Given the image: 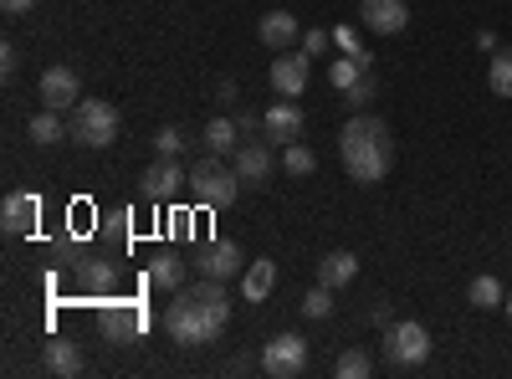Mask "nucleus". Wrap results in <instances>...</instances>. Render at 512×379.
Wrapping results in <instances>:
<instances>
[{
    "label": "nucleus",
    "instance_id": "nucleus-1",
    "mask_svg": "<svg viewBox=\"0 0 512 379\" xmlns=\"http://www.w3.org/2000/svg\"><path fill=\"white\" fill-rule=\"evenodd\" d=\"M231 323V292L216 277H200L195 287H180L175 303L164 308V333L169 344L180 349H200V344H216Z\"/></svg>",
    "mask_w": 512,
    "mask_h": 379
},
{
    "label": "nucleus",
    "instance_id": "nucleus-2",
    "mask_svg": "<svg viewBox=\"0 0 512 379\" xmlns=\"http://www.w3.org/2000/svg\"><path fill=\"white\" fill-rule=\"evenodd\" d=\"M338 159H344V175L354 185H379L390 180L395 170V134L390 123L374 118V113H354L338 134Z\"/></svg>",
    "mask_w": 512,
    "mask_h": 379
},
{
    "label": "nucleus",
    "instance_id": "nucleus-3",
    "mask_svg": "<svg viewBox=\"0 0 512 379\" xmlns=\"http://www.w3.org/2000/svg\"><path fill=\"white\" fill-rule=\"evenodd\" d=\"M67 139L82 144V149H108L118 139V108L103 103V98H82L67 118Z\"/></svg>",
    "mask_w": 512,
    "mask_h": 379
},
{
    "label": "nucleus",
    "instance_id": "nucleus-4",
    "mask_svg": "<svg viewBox=\"0 0 512 379\" xmlns=\"http://www.w3.org/2000/svg\"><path fill=\"white\" fill-rule=\"evenodd\" d=\"M236 190H241L236 164H221V154L195 159V170H190V195H195V205L221 210V205H231V200H236Z\"/></svg>",
    "mask_w": 512,
    "mask_h": 379
},
{
    "label": "nucleus",
    "instance_id": "nucleus-5",
    "mask_svg": "<svg viewBox=\"0 0 512 379\" xmlns=\"http://www.w3.org/2000/svg\"><path fill=\"white\" fill-rule=\"evenodd\" d=\"M425 359H431V328L415 323V318H400L384 328V364H390L395 374L400 369H420Z\"/></svg>",
    "mask_w": 512,
    "mask_h": 379
},
{
    "label": "nucleus",
    "instance_id": "nucleus-6",
    "mask_svg": "<svg viewBox=\"0 0 512 379\" xmlns=\"http://www.w3.org/2000/svg\"><path fill=\"white\" fill-rule=\"evenodd\" d=\"M262 369L272 379H297L308 369V339L303 333H272L267 349H262Z\"/></svg>",
    "mask_w": 512,
    "mask_h": 379
},
{
    "label": "nucleus",
    "instance_id": "nucleus-7",
    "mask_svg": "<svg viewBox=\"0 0 512 379\" xmlns=\"http://www.w3.org/2000/svg\"><path fill=\"white\" fill-rule=\"evenodd\" d=\"M190 185V170L175 159V154H159L149 170H144V180H139V190H144V200H154V205H164V200H175L180 190Z\"/></svg>",
    "mask_w": 512,
    "mask_h": 379
},
{
    "label": "nucleus",
    "instance_id": "nucleus-8",
    "mask_svg": "<svg viewBox=\"0 0 512 379\" xmlns=\"http://www.w3.org/2000/svg\"><path fill=\"white\" fill-rule=\"evenodd\" d=\"M36 98H41V108L72 113L82 103V82H77L72 67H47V72H41V82H36Z\"/></svg>",
    "mask_w": 512,
    "mask_h": 379
},
{
    "label": "nucleus",
    "instance_id": "nucleus-9",
    "mask_svg": "<svg viewBox=\"0 0 512 379\" xmlns=\"http://www.w3.org/2000/svg\"><path fill=\"white\" fill-rule=\"evenodd\" d=\"M303 129H308V113L297 108V98H277V103L262 113V134H267L272 144H282V149L303 139Z\"/></svg>",
    "mask_w": 512,
    "mask_h": 379
},
{
    "label": "nucleus",
    "instance_id": "nucleus-10",
    "mask_svg": "<svg viewBox=\"0 0 512 379\" xmlns=\"http://www.w3.org/2000/svg\"><path fill=\"white\" fill-rule=\"evenodd\" d=\"M308 77H313L308 52H277V62H272V93L277 98H303Z\"/></svg>",
    "mask_w": 512,
    "mask_h": 379
},
{
    "label": "nucleus",
    "instance_id": "nucleus-11",
    "mask_svg": "<svg viewBox=\"0 0 512 379\" xmlns=\"http://www.w3.org/2000/svg\"><path fill=\"white\" fill-rule=\"evenodd\" d=\"M359 21L374 36H400L410 26V6L405 0H359Z\"/></svg>",
    "mask_w": 512,
    "mask_h": 379
},
{
    "label": "nucleus",
    "instance_id": "nucleus-12",
    "mask_svg": "<svg viewBox=\"0 0 512 379\" xmlns=\"http://www.w3.org/2000/svg\"><path fill=\"white\" fill-rule=\"evenodd\" d=\"M241 267H246V257H241L236 241H210L200 257H195V272H200V277H216V282L241 277Z\"/></svg>",
    "mask_w": 512,
    "mask_h": 379
},
{
    "label": "nucleus",
    "instance_id": "nucleus-13",
    "mask_svg": "<svg viewBox=\"0 0 512 379\" xmlns=\"http://www.w3.org/2000/svg\"><path fill=\"white\" fill-rule=\"evenodd\" d=\"M36 221H41V200L31 190H11L0 200V226H6V236H31Z\"/></svg>",
    "mask_w": 512,
    "mask_h": 379
},
{
    "label": "nucleus",
    "instance_id": "nucleus-14",
    "mask_svg": "<svg viewBox=\"0 0 512 379\" xmlns=\"http://www.w3.org/2000/svg\"><path fill=\"white\" fill-rule=\"evenodd\" d=\"M272 170H277V159H272V149L267 144H236V175H241V185H267L272 180Z\"/></svg>",
    "mask_w": 512,
    "mask_h": 379
},
{
    "label": "nucleus",
    "instance_id": "nucleus-15",
    "mask_svg": "<svg viewBox=\"0 0 512 379\" xmlns=\"http://www.w3.org/2000/svg\"><path fill=\"white\" fill-rule=\"evenodd\" d=\"M256 36H262V47L287 52L292 41H303V26H297V16H292V11H267V16H262V26H256Z\"/></svg>",
    "mask_w": 512,
    "mask_h": 379
},
{
    "label": "nucleus",
    "instance_id": "nucleus-16",
    "mask_svg": "<svg viewBox=\"0 0 512 379\" xmlns=\"http://www.w3.org/2000/svg\"><path fill=\"white\" fill-rule=\"evenodd\" d=\"M354 277H359V257H354V251H328V257L318 262V282L333 287V292L349 287Z\"/></svg>",
    "mask_w": 512,
    "mask_h": 379
},
{
    "label": "nucleus",
    "instance_id": "nucleus-17",
    "mask_svg": "<svg viewBox=\"0 0 512 379\" xmlns=\"http://www.w3.org/2000/svg\"><path fill=\"white\" fill-rule=\"evenodd\" d=\"M113 282H118V272H113V262H103V257H88V262L77 267V287L88 292V298H108Z\"/></svg>",
    "mask_w": 512,
    "mask_h": 379
},
{
    "label": "nucleus",
    "instance_id": "nucleus-18",
    "mask_svg": "<svg viewBox=\"0 0 512 379\" xmlns=\"http://www.w3.org/2000/svg\"><path fill=\"white\" fill-rule=\"evenodd\" d=\"M272 287H277V262H251V267L241 272V298H246V303H267Z\"/></svg>",
    "mask_w": 512,
    "mask_h": 379
},
{
    "label": "nucleus",
    "instance_id": "nucleus-19",
    "mask_svg": "<svg viewBox=\"0 0 512 379\" xmlns=\"http://www.w3.org/2000/svg\"><path fill=\"white\" fill-rule=\"evenodd\" d=\"M41 359H47V369L52 374H82V349L72 344V339H47V349H41Z\"/></svg>",
    "mask_w": 512,
    "mask_h": 379
},
{
    "label": "nucleus",
    "instance_id": "nucleus-20",
    "mask_svg": "<svg viewBox=\"0 0 512 379\" xmlns=\"http://www.w3.org/2000/svg\"><path fill=\"white\" fill-rule=\"evenodd\" d=\"M149 282H154L159 292H180V287H185V262L175 257V251H159V257L149 262Z\"/></svg>",
    "mask_w": 512,
    "mask_h": 379
},
{
    "label": "nucleus",
    "instance_id": "nucleus-21",
    "mask_svg": "<svg viewBox=\"0 0 512 379\" xmlns=\"http://www.w3.org/2000/svg\"><path fill=\"white\" fill-rule=\"evenodd\" d=\"M466 303L482 308V313H492V308L507 303V292H502V282H497L492 272H482V277H472V287H466Z\"/></svg>",
    "mask_w": 512,
    "mask_h": 379
},
{
    "label": "nucleus",
    "instance_id": "nucleus-22",
    "mask_svg": "<svg viewBox=\"0 0 512 379\" xmlns=\"http://www.w3.org/2000/svg\"><path fill=\"white\" fill-rule=\"evenodd\" d=\"M26 134H31V144H57V139H67V123H62L57 108H41V113L26 123Z\"/></svg>",
    "mask_w": 512,
    "mask_h": 379
},
{
    "label": "nucleus",
    "instance_id": "nucleus-23",
    "mask_svg": "<svg viewBox=\"0 0 512 379\" xmlns=\"http://www.w3.org/2000/svg\"><path fill=\"white\" fill-rule=\"evenodd\" d=\"M98 328L108 333V339H128V333H139V313L128 308V303H113V308H103Z\"/></svg>",
    "mask_w": 512,
    "mask_h": 379
},
{
    "label": "nucleus",
    "instance_id": "nucleus-24",
    "mask_svg": "<svg viewBox=\"0 0 512 379\" xmlns=\"http://www.w3.org/2000/svg\"><path fill=\"white\" fill-rule=\"evenodd\" d=\"M236 134H241V129H236L231 118H210L205 134H200V144H205L210 154H236Z\"/></svg>",
    "mask_w": 512,
    "mask_h": 379
},
{
    "label": "nucleus",
    "instance_id": "nucleus-25",
    "mask_svg": "<svg viewBox=\"0 0 512 379\" xmlns=\"http://www.w3.org/2000/svg\"><path fill=\"white\" fill-rule=\"evenodd\" d=\"M487 88L497 98H512V47H497L492 52V67H487Z\"/></svg>",
    "mask_w": 512,
    "mask_h": 379
},
{
    "label": "nucleus",
    "instance_id": "nucleus-26",
    "mask_svg": "<svg viewBox=\"0 0 512 379\" xmlns=\"http://www.w3.org/2000/svg\"><path fill=\"white\" fill-rule=\"evenodd\" d=\"M282 170H287L292 180H308V175L318 170V154H313L308 144H287V149H282Z\"/></svg>",
    "mask_w": 512,
    "mask_h": 379
},
{
    "label": "nucleus",
    "instance_id": "nucleus-27",
    "mask_svg": "<svg viewBox=\"0 0 512 379\" xmlns=\"http://www.w3.org/2000/svg\"><path fill=\"white\" fill-rule=\"evenodd\" d=\"M369 369H374V359H369L364 349L338 354V364H333V374H338V379H369Z\"/></svg>",
    "mask_w": 512,
    "mask_h": 379
},
{
    "label": "nucleus",
    "instance_id": "nucleus-28",
    "mask_svg": "<svg viewBox=\"0 0 512 379\" xmlns=\"http://www.w3.org/2000/svg\"><path fill=\"white\" fill-rule=\"evenodd\" d=\"M364 72H369V67H359L354 57H338V62L328 67V82H333V88H338V93H349V88H354V82H359Z\"/></svg>",
    "mask_w": 512,
    "mask_h": 379
},
{
    "label": "nucleus",
    "instance_id": "nucleus-29",
    "mask_svg": "<svg viewBox=\"0 0 512 379\" xmlns=\"http://www.w3.org/2000/svg\"><path fill=\"white\" fill-rule=\"evenodd\" d=\"M328 313H333V287H323V282H318V287L308 292V298H303V318H313V323H323Z\"/></svg>",
    "mask_w": 512,
    "mask_h": 379
},
{
    "label": "nucleus",
    "instance_id": "nucleus-30",
    "mask_svg": "<svg viewBox=\"0 0 512 379\" xmlns=\"http://www.w3.org/2000/svg\"><path fill=\"white\" fill-rule=\"evenodd\" d=\"M374 93H379V82H374V72H364V77H359V82H354V88H349V93H344V103H349V108H354V113H364V108H369V103H374Z\"/></svg>",
    "mask_w": 512,
    "mask_h": 379
},
{
    "label": "nucleus",
    "instance_id": "nucleus-31",
    "mask_svg": "<svg viewBox=\"0 0 512 379\" xmlns=\"http://www.w3.org/2000/svg\"><path fill=\"white\" fill-rule=\"evenodd\" d=\"M154 154H175V159L185 154V134L175 129V123H169V129H159V134H154Z\"/></svg>",
    "mask_w": 512,
    "mask_h": 379
},
{
    "label": "nucleus",
    "instance_id": "nucleus-32",
    "mask_svg": "<svg viewBox=\"0 0 512 379\" xmlns=\"http://www.w3.org/2000/svg\"><path fill=\"white\" fill-rule=\"evenodd\" d=\"M328 47H333V31H323V26L303 31V52H308V57H323Z\"/></svg>",
    "mask_w": 512,
    "mask_h": 379
},
{
    "label": "nucleus",
    "instance_id": "nucleus-33",
    "mask_svg": "<svg viewBox=\"0 0 512 379\" xmlns=\"http://www.w3.org/2000/svg\"><path fill=\"white\" fill-rule=\"evenodd\" d=\"M333 41H338V47H344V57L364 52V47H359V31H354V26H338V31H333Z\"/></svg>",
    "mask_w": 512,
    "mask_h": 379
},
{
    "label": "nucleus",
    "instance_id": "nucleus-34",
    "mask_svg": "<svg viewBox=\"0 0 512 379\" xmlns=\"http://www.w3.org/2000/svg\"><path fill=\"white\" fill-rule=\"evenodd\" d=\"M16 67H21V47H16V41H6V47H0V72L16 77Z\"/></svg>",
    "mask_w": 512,
    "mask_h": 379
},
{
    "label": "nucleus",
    "instance_id": "nucleus-35",
    "mask_svg": "<svg viewBox=\"0 0 512 379\" xmlns=\"http://www.w3.org/2000/svg\"><path fill=\"white\" fill-rule=\"evenodd\" d=\"M369 318H374V328H390V323H395L390 303H374V308H369Z\"/></svg>",
    "mask_w": 512,
    "mask_h": 379
},
{
    "label": "nucleus",
    "instance_id": "nucleus-36",
    "mask_svg": "<svg viewBox=\"0 0 512 379\" xmlns=\"http://www.w3.org/2000/svg\"><path fill=\"white\" fill-rule=\"evenodd\" d=\"M31 6H36V0H0V11H6V16H31Z\"/></svg>",
    "mask_w": 512,
    "mask_h": 379
},
{
    "label": "nucleus",
    "instance_id": "nucleus-37",
    "mask_svg": "<svg viewBox=\"0 0 512 379\" xmlns=\"http://www.w3.org/2000/svg\"><path fill=\"white\" fill-rule=\"evenodd\" d=\"M236 129H241V134H256V129H262V118L241 108V113H236Z\"/></svg>",
    "mask_w": 512,
    "mask_h": 379
},
{
    "label": "nucleus",
    "instance_id": "nucleus-38",
    "mask_svg": "<svg viewBox=\"0 0 512 379\" xmlns=\"http://www.w3.org/2000/svg\"><path fill=\"white\" fill-rule=\"evenodd\" d=\"M497 47H502L497 31H487V26H482V31H477V52H497Z\"/></svg>",
    "mask_w": 512,
    "mask_h": 379
},
{
    "label": "nucleus",
    "instance_id": "nucleus-39",
    "mask_svg": "<svg viewBox=\"0 0 512 379\" xmlns=\"http://www.w3.org/2000/svg\"><path fill=\"white\" fill-rule=\"evenodd\" d=\"M216 93H221V103H236V98H241V93H236V82H231V77L221 82V88H216Z\"/></svg>",
    "mask_w": 512,
    "mask_h": 379
},
{
    "label": "nucleus",
    "instance_id": "nucleus-40",
    "mask_svg": "<svg viewBox=\"0 0 512 379\" xmlns=\"http://www.w3.org/2000/svg\"><path fill=\"white\" fill-rule=\"evenodd\" d=\"M226 369H231V374H251V359H246V354H236V359H231Z\"/></svg>",
    "mask_w": 512,
    "mask_h": 379
},
{
    "label": "nucleus",
    "instance_id": "nucleus-41",
    "mask_svg": "<svg viewBox=\"0 0 512 379\" xmlns=\"http://www.w3.org/2000/svg\"><path fill=\"white\" fill-rule=\"evenodd\" d=\"M502 313H507V318H512V292H507V303H502Z\"/></svg>",
    "mask_w": 512,
    "mask_h": 379
}]
</instances>
